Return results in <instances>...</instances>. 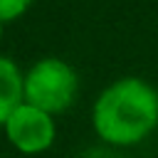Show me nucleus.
Here are the masks:
<instances>
[{"mask_svg": "<svg viewBox=\"0 0 158 158\" xmlns=\"http://www.w3.org/2000/svg\"><path fill=\"white\" fill-rule=\"evenodd\" d=\"M2 128H5L7 141L20 153H27V156L44 153L54 143V136H57L54 116L32 106V104H27V101H22L10 114V118L5 121Z\"/></svg>", "mask_w": 158, "mask_h": 158, "instance_id": "nucleus-3", "label": "nucleus"}, {"mask_svg": "<svg viewBox=\"0 0 158 158\" xmlns=\"http://www.w3.org/2000/svg\"><path fill=\"white\" fill-rule=\"evenodd\" d=\"M30 5H32V0H0V22L17 20L20 15L27 12Z\"/></svg>", "mask_w": 158, "mask_h": 158, "instance_id": "nucleus-5", "label": "nucleus"}, {"mask_svg": "<svg viewBox=\"0 0 158 158\" xmlns=\"http://www.w3.org/2000/svg\"><path fill=\"white\" fill-rule=\"evenodd\" d=\"M91 126L109 146L143 141L158 126V91L138 77H123L109 84L94 101Z\"/></svg>", "mask_w": 158, "mask_h": 158, "instance_id": "nucleus-1", "label": "nucleus"}, {"mask_svg": "<svg viewBox=\"0 0 158 158\" xmlns=\"http://www.w3.org/2000/svg\"><path fill=\"white\" fill-rule=\"evenodd\" d=\"M2 25H5V22H0V40H2Z\"/></svg>", "mask_w": 158, "mask_h": 158, "instance_id": "nucleus-6", "label": "nucleus"}, {"mask_svg": "<svg viewBox=\"0 0 158 158\" xmlns=\"http://www.w3.org/2000/svg\"><path fill=\"white\" fill-rule=\"evenodd\" d=\"M25 101V74L7 57H0V126Z\"/></svg>", "mask_w": 158, "mask_h": 158, "instance_id": "nucleus-4", "label": "nucleus"}, {"mask_svg": "<svg viewBox=\"0 0 158 158\" xmlns=\"http://www.w3.org/2000/svg\"><path fill=\"white\" fill-rule=\"evenodd\" d=\"M79 91V77L72 64L57 57L35 62L25 74V101L57 116L67 111Z\"/></svg>", "mask_w": 158, "mask_h": 158, "instance_id": "nucleus-2", "label": "nucleus"}]
</instances>
